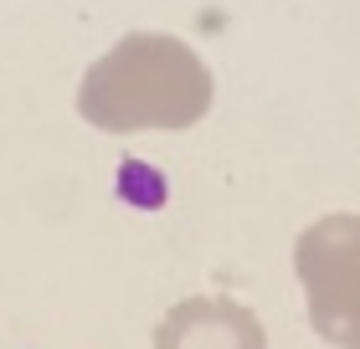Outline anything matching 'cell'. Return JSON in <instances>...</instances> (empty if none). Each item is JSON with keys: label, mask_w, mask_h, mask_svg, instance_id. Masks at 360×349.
Here are the masks:
<instances>
[{"label": "cell", "mask_w": 360, "mask_h": 349, "mask_svg": "<svg viewBox=\"0 0 360 349\" xmlns=\"http://www.w3.org/2000/svg\"><path fill=\"white\" fill-rule=\"evenodd\" d=\"M206 62L165 31H134L113 41L83 72L77 113L103 134H144V129H191L211 108Z\"/></svg>", "instance_id": "obj_1"}, {"label": "cell", "mask_w": 360, "mask_h": 349, "mask_svg": "<svg viewBox=\"0 0 360 349\" xmlns=\"http://www.w3.org/2000/svg\"><path fill=\"white\" fill-rule=\"evenodd\" d=\"M293 272L304 282L309 324L335 349H360V216H319L293 242Z\"/></svg>", "instance_id": "obj_2"}, {"label": "cell", "mask_w": 360, "mask_h": 349, "mask_svg": "<svg viewBox=\"0 0 360 349\" xmlns=\"http://www.w3.org/2000/svg\"><path fill=\"white\" fill-rule=\"evenodd\" d=\"M155 349H268V334L242 303L217 293H195V298H180L160 319Z\"/></svg>", "instance_id": "obj_3"}]
</instances>
